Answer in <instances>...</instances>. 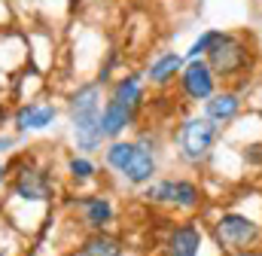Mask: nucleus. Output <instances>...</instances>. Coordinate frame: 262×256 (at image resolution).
I'll return each mask as SVG.
<instances>
[{"instance_id":"obj_1","label":"nucleus","mask_w":262,"mask_h":256,"mask_svg":"<svg viewBox=\"0 0 262 256\" xmlns=\"http://www.w3.org/2000/svg\"><path fill=\"white\" fill-rule=\"evenodd\" d=\"M101 82H85L70 95V131L73 143L82 153L101 150L104 128H101Z\"/></svg>"},{"instance_id":"obj_2","label":"nucleus","mask_w":262,"mask_h":256,"mask_svg":"<svg viewBox=\"0 0 262 256\" xmlns=\"http://www.w3.org/2000/svg\"><path fill=\"white\" fill-rule=\"evenodd\" d=\"M204 61L210 64V70L223 79H232V76H241L247 67H250V46L244 37L238 34H229V31H220L216 40L210 43Z\"/></svg>"},{"instance_id":"obj_3","label":"nucleus","mask_w":262,"mask_h":256,"mask_svg":"<svg viewBox=\"0 0 262 256\" xmlns=\"http://www.w3.org/2000/svg\"><path fill=\"white\" fill-rule=\"evenodd\" d=\"M259 238H262L259 223L250 220L247 214L229 210V214H220L213 220V241L223 250H250V247H256Z\"/></svg>"},{"instance_id":"obj_4","label":"nucleus","mask_w":262,"mask_h":256,"mask_svg":"<svg viewBox=\"0 0 262 256\" xmlns=\"http://www.w3.org/2000/svg\"><path fill=\"white\" fill-rule=\"evenodd\" d=\"M216 137H220V125H213L207 116H189L177 128V143L189 165H198L210 156Z\"/></svg>"},{"instance_id":"obj_5","label":"nucleus","mask_w":262,"mask_h":256,"mask_svg":"<svg viewBox=\"0 0 262 256\" xmlns=\"http://www.w3.org/2000/svg\"><path fill=\"white\" fill-rule=\"evenodd\" d=\"M134 143H137V153H134L131 165L122 171V177L131 186H149V180L156 177V146H159V140H156V134L143 131Z\"/></svg>"},{"instance_id":"obj_6","label":"nucleus","mask_w":262,"mask_h":256,"mask_svg":"<svg viewBox=\"0 0 262 256\" xmlns=\"http://www.w3.org/2000/svg\"><path fill=\"white\" fill-rule=\"evenodd\" d=\"M180 89L189 101H210L216 95V73L210 70V64L204 58L186 61L183 73H180Z\"/></svg>"},{"instance_id":"obj_7","label":"nucleus","mask_w":262,"mask_h":256,"mask_svg":"<svg viewBox=\"0 0 262 256\" xmlns=\"http://www.w3.org/2000/svg\"><path fill=\"white\" fill-rule=\"evenodd\" d=\"M12 192H15V198H25V201H49L52 198V180L40 168H21L15 174Z\"/></svg>"},{"instance_id":"obj_8","label":"nucleus","mask_w":262,"mask_h":256,"mask_svg":"<svg viewBox=\"0 0 262 256\" xmlns=\"http://www.w3.org/2000/svg\"><path fill=\"white\" fill-rule=\"evenodd\" d=\"M204 244V232L198 223H180L165 238V256H198Z\"/></svg>"},{"instance_id":"obj_9","label":"nucleus","mask_w":262,"mask_h":256,"mask_svg":"<svg viewBox=\"0 0 262 256\" xmlns=\"http://www.w3.org/2000/svg\"><path fill=\"white\" fill-rule=\"evenodd\" d=\"M134 113H137V110H134L131 104H125V101H119V98L110 95V101H107L104 110H101V128H104V137L119 140V134L134 122Z\"/></svg>"},{"instance_id":"obj_10","label":"nucleus","mask_w":262,"mask_h":256,"mask_svg":"<svg viewBox=\"0 0 262 256\" xmlns=\"http://www.w3.org/2000/svg\"><path fill=\"white\" fill-rule=\"evenodd\" d=\"M79 210H82V223L92 232H104L113 223V201L107 195H82L79 198Z\"/></svg>"},{"instance_id":"obj_11","label":"nucleus","mask_w":262,"mask_h":256,"mask_svg":"<svg viewBox=\"0 0 262 256\" xmlns=\"http://www.w3.org/2000/svg\"><path fill=\"white\" fill-rule=\"evenodd\" d=\"M55 116H58V110L52 104H25L15 113V128H18V134L43 131V128H49L55 122Z\"/></svg>"},{"instance_id":"obj_12","label":"nucleus","mask_w":262,"mask_h":256,"mask_svg":"<svg viewBox=\"0 0 262 256\" xmlns=\"http://www.w3.org/2000/svg\"><path fill=\"white\" fill-rule=\"evenodd\" d=\"M241 110V98L238 92H216L210 101H204V116L213 122V125H229Z\"/></svg>"},{"instance_id":"obj_13","label":"nucleus","mask_w":262,"mask_h":256,"mask_svg":"<svg viewBox=\"0 0 262 256\" xmlns=\"http://www.w3.org/2000/svg\"><path fill=\"white\" fill-rule=\"evenodd\" d=\"M183 67H186V55L165 52V55H159L156 61L149 64V82H156V86H168L177 73H183Z\"/></svg>"},{"instance_id":"obj_14","label":"nucleus","mask_w":262,"mask_h":256,"mask_svg":"<svg viewBox=\"0 0 262 256\" xmlns=\"http://www.w3.org/2000/svg\"><path fill=\"white\" fill-rule=\"evenodd\" d=\"M76 256H122V241L116 235H107V232H92L79 244Z\"/></svg>"},{"instance_id":"obj_15","label":"nucleus","mask_w":262,"mask_h":256,"mask_svg":"<svg viewBox=\"0 0 262 256\" xmlns=\"http://www.w3.org/2000/svg\"><path fill=\"white\" fill-rule=\"evenodd\" d=\"M134 153H137V143L134 140H110V146L104 150V162H107V168H113L116 174H122L131 165Z\"/></svg>"},{"instance_id":"obj_16","label":"nucleus","mask_w":262,"mask_h":256,"mask_svg":"<svg viewBox=\"0 0 262 256\" xmlns=\"http://www.w3.org/2000/svg\"><path fill=\"white\" fill-rule=\"evenodd\" d=\"M113 98L131 104L134 110L143 104V76L140 73H128V76H119L116 86H113Z\"/></svg>"},{"instance_id":"obj_17","label":"nucleus","mask_w":262,"mask_h":256,"mask_svg":"<svg viewBox=\"0 0 262 256\" xmlns=\"http://www.w3.org/2000/svg\"><path fill=\"white\" fill-rule=\"evenodd\" d=\"M198 204H201V189L192 180L177 177L174 180V204L171 207H177V210H198Z\"/></svg>"},{"instance_id":"obj_18","label":"nucleus","mask_w":262,"mask_h":256,"mask_svg":"<svg viewBox=\"0 0 262 256\" xmlns=\"http://www.w3.org/2000/svg\"><path fill=\"white\" fill-rule=\"evenodd\" d=\"M67 174H70L73 180H92V177H95V162L85 159V156H73V159L67 162Z\"/></svg>"},{"instance_id":"obj_19","label":"nucleus","mask_w":262,"mask_h":256,"mask_svg":"<svg viewBox=\"0 0 262 256\" xmlns=\"http://www.w3.org/2000/svg\"><path fill=\"white\" fill-rule=\"evenodd\" d=\"M216 34H220V31H204L195 43L189 46V52H186V61H198L201 55H207V49H210V43L216 40Z\"/></svg>"},{"instance_id":"obj_20","label":"nucleus","mask_w":262,"mask_h":256,"mask_svg":"<svg viewBox=\"0 0 262 256\" xmlns=\"http://www.w3.org/2000/svg\"><path fill=\"white\" fill-rule=\"evenodd\" d=\"M12 143H15V137H9V134H0V153H6Z\"/></svg>"},{"instance_id":"obj_21","label":"nucleus","mask_w":262,"mask_h":256,"mask_svg":"<svg viewBox=\"0 0 262 256\" xmlns=\"http://www.w3.org/2000/svg\"><path fill=\"white\" fill-rule=\"evenodd\" d=\"M3 180H6V165L0 162V186H3Z\"/></svg>"},{"instance_id":"obj_22","label":"nucleus","mask_w":262,"mask_h":256,"mask_svg":"<svg viewBox=\"0 0 262 256\" xmlns=\"http://www.w3.org/2000/svg\"><path fill=\"white\" fill-rule=\"evenodd\" d=\"M0 256H6V253H0Z\"/></svg>"}]
</instances>
